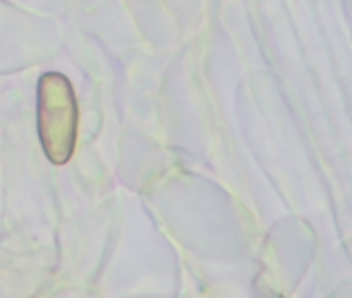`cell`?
<instances>
[{"mask_svg": "<svg viewBox=\"0 0 352 298\" xmlns=\"http://www.w3.org/2000/svg\"><path fill=\"white\" fill-rule=\"evenodd\" d=\"M40 139L48 160L63 166L71 160L77 137V102L69 79L46 73L38 85Z\"/></svg>", "mask_w": 352, "mask_h": 298, "instance_id": "6da1fadb", "label": "cell"}]
</instances>
